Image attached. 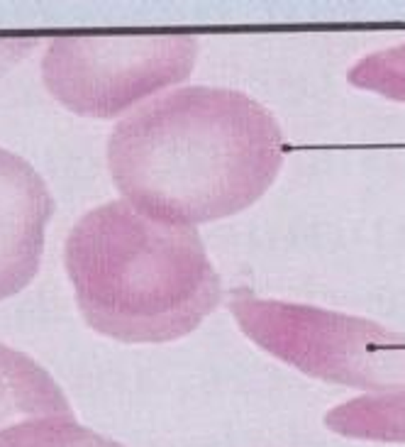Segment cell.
<instances>
[{
  "label": "cell",
  "mask_w": 405,
  "mask_h": 447,
  "mask_svg": "<svg viewBox=\"0 0 405 447\" xmlns=\"http://www.w3.org/2000/svg\"><path fill=\"white\" fill-rule=\"evenodd\" d=\"M325 426L350 440L405 445V389L354 396L328 411Z\"/></svg>",
  "instance_id": "7"
},
{
  "label": "cell",
  "mask_w": 405,
  "mask_h": 447,
  "mask_svg": "<svg viewBox=\"0 0 405 447\" xmlns=\"http://www.w3.org/2000/svg\"><path fill=\"white\" fill-rule=\"evenodd\" d=\"M35 49V39H0V78Z\"/></svg>",
  "instance_id": "10"
},
{
  "label": "cell",
  "mask_w": 405,
  "mask_h": 447,
  "mask_svg": "<svg viewBox=\"0 0 405 447\" xmlns=\"http://www.w3.org/2000/svg\"><path fill=\"white\" fill-rule=\"evenodd\" d=\"M347 83L405 105V42L354 61L347 69Z\"/></svg>",
  "instance_id": "9"
},
{
  "label": "cell",
  "mask_w": 405,
  "mask_h": 447,
  "mask_svg": "<svg viewBox=\"0 0 405 447\" xmlns=\"http://www.w3.org/2000/svg\"><path fill=\"white\" fill-rule=\"evenodd\" d=\"M286 137L271 110L234 88L188 86L149 100L108 139V166L132 208L195 227L254 205L276 181Z\"/></svg>",
  "instance_id": "1"
},
{
  "label": "cell",
  "mask_w": 405,
  "mask_h": 447,
  "mask_svg": "<svg viewBox=\"0 0 405 447\" xmlns=\"http://www.w3.org/2000/svg\"><path fill=\"white\" fill-rule=\"evenodd\" d=\"M52 213L54 198L35 166L0 147V301L22 291L39 271Z\"/></svg>",
  "instance_id": "5"
},
{
  "label": "cell",
  "mask_w": 405,
  "mask_h": 447,
  "mask_svg": "<svg viewBox=\"0 0 405 447\" xmlns=\"http://www.w3.org/2000/svg\"><path fill=\"white\" fill-rule=\"evenodd\" d=\"M198 57V39L168 37H59L44 52L49 93L78 115L115 117L139 100L183 83Z\"/></svg>",
  "instance_id": "4"
},
{
  "label": "cell",
  "mask_w": 405,
  "mask_h": 447,
  "mask_svg": "<svg viewBox=\"0 0 405 447\" xmlns=\"http://www.w3.org/2000/svg\"><path fill=\"white\" fill-rule=\"evenodd\" d=\"M230 311L256 348L306 377L369 394L405 389V333L320 306L259 298L244 289L232 293Z\"/></svg>",
  "instance_id": "3"
},
{
  "label": "cell",
  "mask_w": 405,
  "mask_h": 447,
  "mask_svg": "<svg viewBox=\"0 0 405 447\" xmlns=\"http://www.w3.org/2000/svg\"><path fill=\"white\" fill-rule=\"evenodd\" d=\"M74 416L64 391L30 355L0 345V430L20 418Z\"/></svg>",
  "instance_id": "6"
},
{
  "label": "cell",
  "mask_w": 405,
  "mask_h": 447,
  "mask_svg": "<svg viewBox=\"0 0 405 447\" xmlns=\"http://www.w3.org/2000/svg\"><path fill=\"white\" fill-rule=\"evenodd\" d=\"M64 262L95 333L120 343H173L220 306L222 281L195 227L166 225L127 200L81 217Z\"/></svg>",
  "instance_id": "2"
},
{
  "label": "cell",
  "mask_w": 405,
  "mask_h": 447,
  "mask_svg": "<svg viewBox=\"0 0 405 447\" xmlns=\"http://www.w3.org/2000/svg\"><path fill=\"white\" fill-rule=\"evenodd\" d=\"M0 447H125L74 416H35L0 430Z\"/></svg>",
  "instance_id": "8"
}]
</instances>
